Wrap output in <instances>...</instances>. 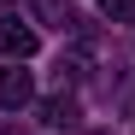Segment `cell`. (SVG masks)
<instances>
[{"mask_svg": "<svg viewBox=\"0 0 135 135\" xmlns=\"http://www.w3.org/2000/svg\"><path fill=\"white\" fill-rule=\"evenodd\" d=\"M35 47H41V35H35L30 24H18V18H0V53H6L12 65H18V59H30Z\"/></svg>", "mask_w": 135, "mask_h": 135, "instance_id": "6da1fadb", "label": "cell"}, {"mask_svg": "<svg viewBox=\"0 0 135 135\" xmlns=\"http://www.w3.org/2000/svg\"><path fill=\"white\" fill-rule=\"evenodd\" d=\"M30 100H35L30 71H18V65H12V71H0V112H24Z\"/></svg>", "mask_w": 135, "mask_h": 135, "instance_id": "7a4b0ae2", "label": "cell"}, {"mask_svg": "<svg viewBox=\"0 0 135 135\" xmlns=\"http://www.w3.org/2000/svg\"><path fill=\"white\" fill-rule=\"evenodd\" d=\"M82 118V112H76V100L71 94H53V100H41V123H47V129H71Z\"/></svg>", "mask_w": 135, "mask_h": 135, "instance_id": "3957f363", "label": "cell"}, {"mask_svg": "<svg viewBox=\"0 0 135 135\" xmlns=\"http://www.w3.org/2000/svg\"><path fill=\"white\" fill-rule=\"evenodd\" d=\"M30 12H35V24H47V30H71L76 18H71V0H30Z\"/></svg>", "mask_w": 135, "mask_h": 135, "instance_id": "277c9868", "label": "cell"}, {"mask_svg": "<svg viewBox=\"0 0 135 135\" xmlns=\"http://www.w3.org/2000/svg\"><path fill=\"white\" fill-rule=\"evenodd\" d=\"M100 12L112 24H135V0H100Z\"/></svg>", "mask_w": 135, "mask_h": 135, "instance_id": "5b68a950", "label": "cell"}, {"mask_svg": "<svg viewBox=\"0 0 135 135\" xmlns=\"http://www.w3.org/2000/svg\"><path fill=\"white\" fill-rule=\"evenodd\" d=\"M0 6H6V0H0Z\"/></svg>", "mask_w": 135, "mask_h": 135, "instance_id": "8992f818", "label": "cell"}]
</instances>
